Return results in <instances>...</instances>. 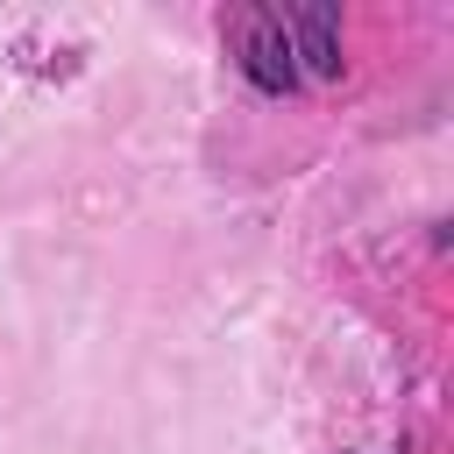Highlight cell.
<instances>
[{
	"instance_id": "cell-1",
	"label": "cell",
	"mask_w": 454,
	"mask_h": 454,
	"mask_svg": "<svg viewBox=\"0 0 454 454\" xmlns=\"http://www.w3.org/2000/svg\"><path fill=\"white\" fill-rule=\"evenodd\" d=\"M227 50L248 71L255 92H298V57L284 35V7H234L227 14Z\"/></svg>"
},
{
	"instance_id": "cell-2",
	"label": "cell",
	"mask_w": 454,
	"mask_h": 454,
	"mask_svg": "<svg viewBox=\"0 0 454 454\" xmlns=\"http://www.w3.org/2000/svg\"><path fill=\"white\" fill-rule=\"evenodd\" d=\"M284 35H291V57H298V78H340V14L333 7H291L284 14Z\"/></svg>"
}]
</instances>
